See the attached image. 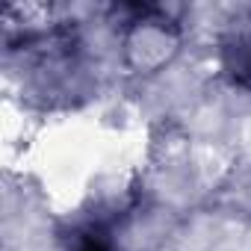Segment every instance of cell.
I'll list each match as a JSON object with an SVG mask.
<instances>
[{
  "label": "cell",
  "instance_id": "1",
  "mask_svg": "<svg viewBox=\"0 0 251 251\" xmlns=\"http://www.w3.org/2000/svg\"><path fill=\"white\" fill-rule=\"evenodd\" d=\"M127 21V53L136 68L148 71L163 65L175 50V27L151 6H133Z\"/></svg>",
  "mask_w": 251,
  "mask_h": 251
},
{
  "label": "cell",
  "instance_id": "3",
  "mask_svg": "<svg viewBox=\"0 0 251 251\" xmlns=\"http://www.w3.org/2000/svg\"><path fill=\"white\" fill-rule=\"evenodd\" d=\"M65 251H118V245L103 225H83L71 230Z\"/></svg>",
  "mask_w": 251,
  "mask_h": 251
},
{
  "label": "cell",
  "instance_id": "2",
  "mask_svg": "<svg viewBox=\"0 0 251 251\" xmlns=\"http://www.w3.org/2000/svg\"><path fill=\"white\" fill-rule=\"evenodd\" d=\"M219 62L233 83L251 86V15H239L222 30Z\"/></svg>",
  "mask_w": 251,
  "mask_h": 251
}]
</instances>
